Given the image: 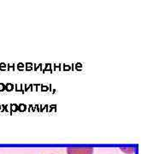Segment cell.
<instances>
[{
    "label": "cell",
    "mask_w": 154,
    "mask_h": 154,
    "mask_svg": "<svg viewBox=\"0 0 154 154\" xmlns=\"http://www.w3.org/2000/svg\"><path fill=\"white\" fill-rule=\"evenodd\" d=\"M67 154H94V147H69Z\"/></svg>",
    "instance_id": "1"
}]
</instances>
